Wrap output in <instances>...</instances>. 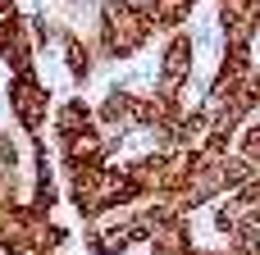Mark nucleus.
Returning <instances> with one entry per match:
<instances>
[{"label": "nucleus", "mask_w": 260, "mask_h": 255, "mask_svg": "<svg viewBox=\"0 0 260 255\" xmlns=\"http://www.w3.org/2000/svg\"><path fill=\"white\" fill-rule=\"evenodd\" d=\"M59 5H82V0H59Z\"/></svg>", "instance_id": "13"}, {"label": "nucleus", "mask_w": 260, "mask_h": 255, "mask_svg": "<svg viewBox=\"0 0 260 255\" xmlns=\"http://www.w3.org/2000/svg\"><path fill=\"white\" fill-rule=\"evenodd\" d=\"M91 128H96V114H91V105H87L82 96H64V100L50 110V132H55V141H69V137L91 132Z\"/></svg>", "instance_id": "9"}, {"label": "nucleus", "mask_w": 260, "mask_h": 255, "mask_svg": "<svg viewBox=\"0 0 260 255\" xmlns=\"http://www.w3.org/2000/svg\"><path fill=\"white\" fill-rule=\"evenodd\" d=\"M187 5H201V0H187Z\"/></svg>", "instance_id": "15"}, {"label": "nucleus", "mask_w": 260, "mask_h": 255, "mask_svg": "<svg viewBox=\"0 0 260 255\" xmlns=\"http://www.w3.org/2000/svg\"><path fill=\"white\" fill-rule=\"evenodd\" d=\"M59 196L73 205L82 228L96 224L110 210L137 205V187H133V178L119 160H105V164H91V169H59Z\"/></svg>", "instance_id": "1"}, {"label": "nucleus", "mask_w": 260, "mask_h": 255, "mask_svg": "<svg viewBox=\"0 0 260 255\" xmlns=\"http://www.w3.org/2000/svg\"><path fill=\"white\" fill-rule=\"evenodd\" d=\"M0 100H5L14 128H18L23 137H41V132H46L50 110H55V91H50V82H46L37 68H32V73H18V78H5Z\"/></svg>", "instance_id": "3"}, {"label": "nucleus", "mask_w": 260, "mask_h": 255, "mask_svg": "<svg viewBox=\"0 0 260 255\" xmlns=\"http://www.w3.org/2000/svg\"><path fill=\"white\" fill-rule=\"evenodd\" d=\"M55 151H59V169H91V164L110 160V137L101 128H91V132H78L69 141H55Z\"/></svg>", "instance_id": "6"}, {"label": "nucleus", "mask_w": 260, "mask_h": 255, "mask_svg": "<svg viewBox=\"0 0 260 255\" xmlns=\"http://www.w3.org/2000/svg\"><path fill=\"white\" fill-rule=\"evenodd\" d=\"M0 169H23V146L9 128H0Z\"/></svg>", "instance_id": "12"}, {"label": "nucleus", "mask_w": 260, "mask_h": 255, "mask_svg": "<svg viewBox=\"0 0 260 255\" xmlns=\"http://www.w3.org/2000/svg\"><path fill=\"white\" fill-rule=\"evenodd\" d=\"M55 50H59V64H64V73H69V82H73V87L91 82V73H96V64H101V59H96V50H91V41H87L82 32H69V27H64Z\"/></svg>", "instance_id": "7"}, {"label": "nucleus", "mask_w": 260, "mask_h": 255, "mask_svg": "<svg viewBox=\"0 0 260 255\" xmlns=\"http://www.w3.org/2000/svg\"><path fill=\"white\" fill-rule=\"evenodd\" d=\"M187 82H197V50H192L187 32H174V37H165V46L155 55V82H151V91L178 100L187 91Z\"/></svg>", "instance_id": "4"}, {"label": "nucleus", "mask_w": 260, "mask_h": 255, "mask_svg": "<svg viewBox=\"0 0 260 255\" xmlns=\"http://www.w3.org/2000/svg\"><path fill=\"white\" fill-rule=\"evenodd\" d=\"M0 68H5V78H18V73H32L37 68V46L27 37L23 14L0 18Z\"/></svg>", "instance_id": "5"}, {"label": "nucleus", "mask_w": 260, "mask_h": 255, "mask_svg": "<svg viewBox=\"0 0 260 255\" xmlns=\"http://www.w3.org/2000/svg\"><path fill=\"white\" fill-rule=\"evenodd\" d=\"M210 5H229V0H210Z\"/></svg>", "instance_id": "14"}, {"label": "nucleus", "mask_w": 260, "mask_h": 255, "mask_svg": "<svg viewBox=\"0 0 260 255\" xmlns=\"http://www.w3.org/2000/svg\"><path fill=\"white\" fill-rule=\"evenodd\" d=\"M91 114H96V128H101L105 137L128 132V128H133V91L119 87V82H110L105 96H101V105H91Z\"/></svg>", "instance_id": "8"}, {"label": "nucleus", "mask_w": 260, "mask_h": 255, "mask_svg": "<svg viewBox=\"0 0 260 255\" xmlns=\"http://www.w3.org/2000/svg\"><path fill=\"white\" fill-rule=\"evenodd\" d=\"M251 214H256V210H251L238 192H229V196H219V201L210 205V224H215L219 242H229V237L247 233V228H251Z\"/></svg>", "instance_id": "11"}, {"label": "nucleus", "mask_w": 260, "mask_h": 255, "mask_svg": "<svg viewBox=\"0 0 260 255\" xmlns=\"http://www.w3.org/2000/svg\"><path fill=\"white\" fill-rule=\"evenodd\" d=\"M142 14H146L155 37H174V32H187L197 5H187V0H142Z\"/></svg>", "instance_id": "10"}, {"label": "nucleus", "mask_w": 260, "mask_h": 255, "mask_svg": "<svg viewBox=\"0 0 260 255\" xmlns=\"http://www.w3.org/2000/svg\"><path fill=\"white\" fill-rule=\"evenodd\" d=\"M87 41H91L101 64L123 68L155 41V32L142 14V0H96V23H91Z\"/></svg>", "instance_id": "2"}]
</instances>
